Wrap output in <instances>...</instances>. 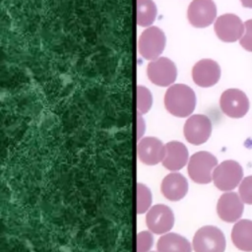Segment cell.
Wrapping results in <instances>:
<instances>
[{
    "mask_svg": "<svg viewBox=\"0 0 252 252\" xmlns=\"http://www.w3.org/2000/svg\"><path fill=\"white\" fill-rule=\"evenodd\" d=\"M165 109L175 117H189L196 107L195 92L185 84H173L163 97Z\"/></svg>",
    "mask_w": 252,
    "mask_h": 252,
    "instance_id": "6da1fadb",
    "label": "cell"
},
{
    "mask_svg": "<svg viewBox=\"0 0 252 252\" xmlns=\"http://www.w3.org/2000/svg\"><path fill=\"white\" fill-rule=\"evenodd\" d=\"M219 164L218 158L210 152L200 151L193 154L187 163L190 179L197 184H209L213 181V172Z\"/></svg>",
    "mask_w": 252,
    "mask_h": 252,
    "instance_id": "7a4b0ae2",
    "label": "cell"
},
{
    "mask_svg": "<svg viewBox=\"0 0 252 252\" xmlns=\"http://www.w3.org/2000/svg\"><path fill=\"white\" fill-rule=\"evenodd\" d=\"M243 179V168L239 162L226 159L217 165L213 172L214 185L222 192L233 191Z\"/></svg>",
    "mask_w": 252,
    "mask_h": 252,
    "instance_id": "3957f363",
    "label": "cell"
},
{
    "mask_svg": "<svg viewBox=\"0 0 252 252\" xmlns=\"http://www.w3.org/2000/svg\"><path fill=\"white\" fill-rule=\"evenodd\" d=\"M192 247L194 252H224L225 236L218 226L204 225L195 232Z\"/></svg>",
    "mask_w": 252,
    "mask_h": 252,
    "instance_id": "277c9868",
    "label": "cell"
},
{
    "mask_svg": "<svg viewBox=\"0 0 252 252\" xmlns=\"http://www.w3.org/2000/svg\"><path fill=\"white\" fill-rule=\"evenodd\" d=\"M165 34L158 27L147 28L138 38V52L146 60L153 61L160 57L165 47Z\"/></svg>",
    "mask_w": 252,
    "mask_h": 252,
    "instance_id": "5b68a950",
    "label": "cell"
},
{
    "mask_svg": "<svg viewBox=\"0 0 252 252\" xmlns=\"http://www.w3.org/2000/svg\"><path fill=\"white\" fill-rule=\"evenodd\" d=\"M212 130V121L204 114L190 115L183 126V134L186 141L194 146L206 143L211 137Z\"/></svg>",
    "mask_w": 252,
    "mask_h": 252,
    "instance_id": "8992f818",
    "label": "cell"
},
{
    "mask_svg": "<svg viewBox=\"0 0 252 252\" xmlns=\"http://www.w3.org/2000/svg\"><path fill=\"white\" fill-rule=\"evenodd\" d=\"M147 76L156 86L170 87L176 80L177 69L169 58L158 57L148 64Z\"/></svg>",
    "mask_w": 252,
    "mask_h": 252,
    "instance_id": "52a82bcc",
    "label": "cell"
},
{
    "mask_svg": "<svg viewBox=\"0 0 252 252\" xmlns=\"http://www.w3.org/2000/svg\"><path fill=\"white\" fill-rule=\"evenodd\" d=\"M146 224L148 229L154 234H165L174 225V214L166 205H154L146 213Z\"/></svg>",
    "mask_w": 252,
    "mask_h": 252,
    "instance_id": "ba28073f",
    "label": "cell"
},
{
    "mask_svg": "<svg viewBox=\"0 0 252 252\" xmlns=\"http://www.w3.org/2000/svg\"><path fill=\"white\" fill-rule=\"evenodd\" d=\"M222 113L230 118H241L249 110V99L244 92L238 89H227L220 97Z\"/></svg>",
    "mask_w": 252,
    "mask_h": 252,
    "instance_id": "9c48e42d",
    "label": "cell"
},
{
    "mask_svg": "<svg viewBox=\"0 0 252 252\" xmlns=\"http://www.w3.org/2000/svg\"><path fill=\"white\" fill-rule=\"evenodd\" d=\"M244 23L234 14H223L219 16L214 24V30L221 41L234 42L244 34Z\"/></svg>",
    "mask_w": 252,
    "mask_h": 252,
    "instance_id": "30bf717a",
    "label": "cell"
},
{
    "mask_svg": "<svg viewBox=\"0 0 252 252\" xmlns=\"http://www.w3.org/2000/svg\"><path fill=\"white\" fill-rule=\"evenodd\" d=\"M244 211V202L239 194L233 191L224 192L217 203V214L219 218L227 223L238 221Z\"/></svg>",
    "mask_w": 252,
    "mask_h": 252,
    "instance_id": "8fae6325",
    "label": "cell"
},
{
    "mask_svg": "<svg viewBox=\"0 0 252 252\" xmlns=\"http://www.w3.org/2000/svg\"><path fill=\"white\" fill-rule=\"evenodd\" d=\"M217 6L213 0H192L188 6L187 18L195 28H207L217 18Z\"/></svg>",
    "mask_w": 252,
    "mask_h": 252,
    "instance_id": "7c38bea8",
    "label": "cell"
},
{
    "mask_svg": "<svg viewBox=\"0 0 252 252\" xmlns=\"http://www.w3.org/2000/svg\"><path fill=\"white\" fill-rule=\"evenodd\" d=\"M165 145L157 137H144L137 143L138 159L146 165H156L162 161Z\"/></svg>",
    "mask_w": 252,
    "mask_h": 252,
    "instance_id": "4fadbf2b",
    "label": "cell"
},
{
    "mask_svg": "<svg viewBox=\"0 0 252 252\" xmlns=\"http://www.w3.org/2000/svg\"><path fill=\"white\" fill-rule=\"evenodd\" d=\"M192 79L201 88L213 87L220 79V67L213 59H201L192 68Z\"/></svg>",
    "mask_w": 252,
    "mask_h": 252,
    "instance_id": "5bb4252c",
    "label": "cell"
},
{
    "mask_svg": "<svg viewBox=\"0 0 252 252\" xmlns=\"http://www.w3.org/2000/svg\"><path fill=\"white\" fill-rule=\"evenodd\" d=\"M189 185L184 175L178 171H171L165 175L160 183V192L169 201L182 200L188 193Z\"/></svg>",
    "mask_w": 252,
    "mask_h": 252,
    "instance_id": "9a60e30c",
    "label": "cell"
},
{
    "mask_svg": "<svg viewBox=\"0 0 252 252\" xmlns=\"http://www.w3.org/2000/svg\"><path fill=\"white\" fill-rule=\"evenodd\" d=\"M189 152L187 147L179 141H170L165 144L162 166L169 171H178L187 165Z\"/></svg>",
    "mask_w": 252,
    "mask_h": 252,
    "instance_id": "2e32d148",
    "label": "cell"
},
{
    "mask_svg": "<svg viewBox=\"0 0 252 252\" xmlns=\"http://www.w3.org/2000/svg\"><path fill=\"white\" fill-rule=\"evenodd\" d=\"M233 245L243 252H252V220L243 219L236 221L231 230Z\"/></svg>",
    "mask_w": 252,
    "mask_h": 252,
    "instance_id": "e0dca14e",
    "label": "cell"
},
{
    "mask_svg": "<svg viewBox=\"0 0 252 252\" xmlns=\"http://www.w3.org/2000/svg\"><path fill=\"white\" fill-rule=\"evenodd\" d=\"M193 247L189 240L176 232L162 234L157 243L158 252H192Z\"/></svg>",
    "mask_w": 252,
    "mask_h": 252,
    "instance_id": "ac0fdd59",
    "label": "cell"
},
{
    "mask_svg": "<svg viewBox=\"0 0 252 252\" xmlns=\"http://www.w3.org/2000/svg\"><path fill=\"white\" fill-rule=\"evenodd\" d=\"M158 14L157 5L153 0H137V24L149 28L154 24Z\"/></svg>",
    "mask_w": 252,
    "mask_h": 252,
    "instance_id": "d6986e66",
    "label": "cell"
},
{
    "mask_svg": "<svg viewBox=\"0 0 252 252\" xmlns=\"http://www.w3.org/2000/svg\"><path fill=\"white\" fill-rule=\"evenodd\" d=\"M152 202L153 195L150 188L143 183H137V214L142 215L147 213L152 207Z\"/></svg>",
    "mask_w": 252,
    "mask_h": 252,
    "instance_id": "ffe728a7",
    "label": "cell"
},
{
    "mask_svg": "<svg viewBox=\"0 0 252 252\" xmlns=\"http://www.w3.org/2000/svg\"><path fill=\"white\" fill-rule=\"evenodd\" d=\"M153 104V95L145 86L137 87V114L144 115L148 113Z\"/></svg>",
    "mask_w": 252,
    "mask_h": 252,
    "instance_id": "44dd1931",
    "label": "cell"
},
{
    "mask_svg": "<svg viewBox=\"0 0 252 252\" xmlns=\"http://www.w3.org/2000/svg\"><path fill=\"white\" fill-rule=\"evenodd\" d=\"M153 245V232L150 230H143L137 234V252H150Z\"/></svg>",
    "mask_w": 252,
    "mask_h": 252,
    "instance_id": "7402d4cb",
    "label": "cell"
},
{
    "mask_svg": "<svg viewBox=\"0 0 252 252\" xmlns=\"http://www.w3.org/2000/svg\"><path fill=\"white\" fill-rule=\"evenodd\" d=\"M238 194L244 204L252 205V175L242 179L238 186Z\"/></svg>",
    "mask_w": 252,
    "mask_h": 252,
    "instance_id": "603a6c76",
    "label": "cell"
},
{
    "mask_svg": "<svg viewBox=\"0 0 252 252\" xmlns=\"http://www.w3.org/2000/svg\"><path fill=\"white\" fill-rule=\"evenodd\" d=\"M245 32L243 36L239 39L240 45L247 51L252 52V19L244 23Z\"/></svg>",
    "mask_w": 252,
    "mask_h": 252,
    "instance_id": "cb8c5ba5",
    "label": "cell"
},
{
    "mask_svg": "<svg viewBox=\"0 0 252 252\" xmlns=\"http://www.w3.org/2000/svg\"><path fill=\"white\" fill-rule=\"evenodd\" d=\"M145 130H146V124H145L143 115L138 114L137 115V139H138V141L143 138Z\"/></svg>",
    "mask_w": 252,
    "mask_h": 252,
    "instance_id": "d4e9b609",
    "label": "cell"
},
{
    "mask_svg": "<svg viewBox=\"0 0 252 252\" xmlns=\"http://www.w3.org/2000/svg\"><path fill=\"white\" fill-rule=\"evenodd\" d=\"M240 2L243 7L252 9V0H240Z\"/></svg>",
    "mask_w": 252,
    "mask_h": 252,
    "instance_id": "484cf974",
    "label": "cell"
},
{
    "mask_svg": "<svg viewBox=\"0 0 252 252\" xmlns=\"http://www.w3.org/2000/svg\"><path fill=\"white\" fill-rule=\"evenodd\" d=\"M150 252H158V251H150Z\"/></svg>",
    "mask_w": 252,
    "mask_h": 252,
    "instance_id": "4316f807",
    "label": "cell"
}]
</instances>
